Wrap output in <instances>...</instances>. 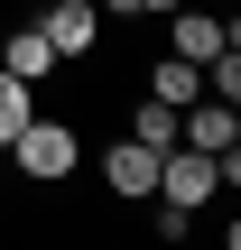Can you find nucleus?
<instances>
[{"label":"nucleus","mask_w":241,"mask_h":250,"mask_svg":"<svg viewBox=\"0 0 241 250\" xmlns=\"http://www.w3.org/2000/svg\"><path fill=\"white\" fill-rule=\"evenodd\" d=\"M176 139H186V148H204V158L223 167V186L241 176V102H214V93H195V102L176 111Z\"/></svg>","instance_id":"obj_1"},{"label":"nucleus","mask_w":241,"mask_h":250,"mask_svg":"<svg viewBox=\"0 0 241 250\" xmlns=\"http://www.w3.org/2000/svg\"><path fill=\"white\" fill-rule=\"evenodd\" d=\"M9 158H19V176L56 186V176H74L84 139H74V121H46V111H28V121H19V139H9Z\"/></svg>","instance_id":"obj_2"},{"label":"nucleus","mask_w":241,"mask_h":250,"mask_svg":"<svg viewBox=\"0 0 241 250\" xmlns=\"http://www.w3.org/2000/svg\"><path fill=\"white\" fill-rule=\"evenodd\" d=\"M214 186H223V167H214L204 148H186V139H176V148H158V186H149V195H167V204L204 213V204H214Z\"/></svg>","instance_id":"obj_3"},{"label":"nucleus","mask_w":241,"mask_h":250,"mask_svg":"<svg viewBox=\"0 0 241 250\" xmlns=\"http://www.w3.org/2000/svg\"><path fill=\"white\" fill-rule=\"evenodd\" d=\"M223 46H241V28L223 9H195V0H176L167 9V56H186V65H214Z\"/></svg>","instance_id":"obj_4"},{"label":"nucleus","mask_w":241,"mask_h":250,"mask_svg":"<svg viewBox=\"0 0 241 250\" xmlns=\"http://www.w3.org/2000/svg\"><path fill=\"white\" fill-rule=\"evenodd\" d=\"M37 28H46L56 65H84V56L102 46V0H46V9H37Z\"/></svg>","instance_id":"obj_5"},{"label":"nucleus","mask_w":241,"mask_h":250,"mask_svg":"<svg viewBox=\"0 0 241 250\" xmlns=\"http://www.w3.org/2000/svg\"><path fill=\"white\" fill-rule=\"evenodd\" d=\"M102 186H111L121 204H149V186H158V148H139V139H111V148H102Z\"/></svg>","instance_id":"obj_6"},{"label":"nucleus","mask_w":241,"mask_h":250,"mask_svg":"<svg viewBox=\"0 0 241 250\" xmlns=\"http://www.w3.org/2000/svg\"><path fill=\"white\" fill-rule=\"evenodd\" d=\"M0 65H9L19 83H46V74H65V65H56V46H46V28H0Z\"/></svg>","instance_id":"obj_7"},{"label":"nucleus","mask_w":241,"mask_h":250,"mask_svg":"<svg viewBox=\"0 0 241 250\" xmlns=\"http://www.w3.org/2000/svg\"><path fill=\"white\" fill-rule=\"evenodd\" d=\"M149 93H158L167 111H186V102L204 93V65H186V56H158V65H149Z\"/></svg>","instance_id":"obj_8"},{"label":"nucleus","mask_w":241,"mask_h":250,"mask_svg":"<svg viewBox=\"0 0 241 250\" xmlns=\"http://www.w3.org/2000/svg\"><path fill=\"white\" fill-rule=\"evenodd\" d=\"M130 139H139V148H176V111H167V102L149 93V102L130 111Z\"/></svg>","instance_id":"obj_9"},{"label":"nucleus","mask_w":241,"mask_h":250,"mask_svg":"<svg viewBox=\"0 0 241 250\" xmlns=\"http://www.w3.org/2000/svg\"><path fill=\"white\" fill-rule=\"evenodd\" d=\"M28 111H37V83H19V74L0 65V148L19 139V121H28Z\"/></svg>","instance_id":"obj_10"},{"label":"nucleus","mask_w":241,"mask_h":250,"mask_svg":"<svg viewBox=\"0 0 241 250\" xmlns=\"http://www.w3.org/2000/svg\"><path fill=\"white\" fill-rule=\"evenodd\" d=\"M186 232H195V213H186V204H167V195H158V241H186Z\"/></svg>","instance_id":"obj_11"},{"label":"nucleus","mask_w":241,"mask_h":250,"mask_svg":"<svg viewBox=\"0 0 241 250\" xmlns=\"http://www.w3.org/2000/svg\"><path fill=\"white\" fill-rule=\"evenodd\" d=\"M111 9H121V19H167L176 0H111Z\"/></svg>","instance_id":"obj_12"},{"label":"nucleus","mask_w":241,"mask_h":250,"mask_svg":"<svg viewBox=\"0 0 241 250\" xmlns=\"http://www.w3.org/2000/svg\"><path fill=\"white\" fill-rule=\"evenodd\" d=\"M102 9H111V0H102Z\"/></svg>","instance_id":"obj_13"}]
</instances>
